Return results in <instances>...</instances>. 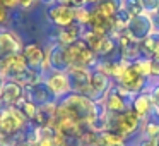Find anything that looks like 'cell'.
<instances>
[{
	"instance_id": "obj_25",
	"label": "cell",
	"mask_w": 159,
	"mask_h": 146,
	"mask_svg": "<svg viewBox=\"0 0 159 146\" xmlns=\"http://www.w3.org/2000/svg\"><path fill=\"white\" fill-rule=\"evenodd\" d=\"M142 7H144V12L151 16L152 12L157 11L159 7V0H142Z\"/></svg>"
},
{
	"instance_id": "obj_18",
	"label": "cell",
	"mask_w": 159,
	"mask_h": 146,
	"mask_svg": "<svg viewBox=\"0 0 159 146\" xmlns=\"http://www.w3.org/2000/svg\"><path fill=\"white\" fill-rule=\"evenodd\" d=\"M82 26L74 22V24L67 26V28H57V43L63 46H69L72 43L79 41L80 36H82Z\"/></svg>"
},
{
	"instance_id": "obj_17",
	"label": "cell",
	"mask_w": 159,
	"mask_h": 146,
	"mask_svg": "<svg viewBox=\"0 0 159 146\" xmlns=\"http://www.w3.org/2000/svg\"><path fill=\"white\" fill-rule=\"evenodd\" d=\"M132 110L139 115V117L144 120L147 119L149 115L154 112V105H152V100H151V93H149V88L142 93L135 95L134 96V101H132Z\"/></svg>"
},
{
	"instance_id": "obj_6",
	"label": "cell",
	"mask_w": 159,
	"mask_h": 146,
	"mask_svg": "<svg viewBox=\"0 0 159 146\" xmlns=\"http://www.w3.org/2000/svg\"><path fill=\"white\" fill-rule=\"evenodd\" d=\"M116 84H120L123 90H127L130 95L135 96V95L147 90V77L144 74H140V71L135 67L134 62H130V64H127L121 76L116 79Z\"/></svg>"
},
{
	"instance_id": "obj_21",
	"label": "cell",
	"mask_w": 159,
	"mask_h": 146,
	"mask_svg": "<svg viewBox=\"0 0 159 146\" xmlns=\"http://www.w3.org/2000/svg\"><path fill=\"white\" fill-rule=\"evenodd\" d=\"M120 7H121V0H99L94 5V9L106 19H113L116 16V12L120 11Z\"/></svg>"
},
{
	"instance_id": "obj_14",
	"label": "cell",
	"mask_w": 159,
	"mask_h": 146,
	"mask_svg": "<svg viewBox=\"0 0 159 146\" xmlns=\"http://www.w3.org/2000/svg\"><path fill=\"white\" fill-rule=\"evenodd\" d=\"M24 96L28 98L29 101H33L38 107H43V105H48L52 101H57L53 93L50 91V88L46 86L45 81L38 84H33V86H26L24 88Z\"/></svg>"
},
{
	"instance_id": "obj_35",
	"label": "cell",
	"mask_w": 159,
	"mask_h": 146,
	"mask_svg": "<svg viewBox=\"0 0 159 146\" xmlns=\"http://www.w3.org/2000/svg\"><path fill=\"white\" fill-rule=\"evenodd\" d=\"M0 146H4V143H2V139H0Z\"/></svg>"
},
{
	"instance_id": "obj_5",
	"label": "cell",
	"mask_w": 159,
	"mask_h": 146,
	"mask_svg": "<svg viewBox=\"0 0 159 146\" xmlns=\"http://www.w3.org/2000/svg\"><path fill=\"white\" fill-rule=\"evenodd\" d=\"M132 101H134V95L123 90L120 84H113L101 103L110 114H121V112L132 108Z\"/></svg>"
},
{
	"instance_id": "obj_19",
	"label": "cell",
	"mask_w": 159,
	"mask_h": 146,
	"mask_svg": "<svg viewBox=\"0 0 159 146\" xmlns=\"http://www.w3.org/2000/svg\"><path fill=\"white\" fill-rule=\"evenodd\" d=\"M9 81H14V83L21 84L22 88L33 86V84H38V83H41V81H45V72L39 71V69H31V67H28L26 71L12 76Z\"/></svg>"
},
{
	"instance_id": "obj_2",
	"label": "cell",
	"mask_w": 159,
	"mask_h": 146,
	"mask_svg": "<svg viewBox=\"0 0 159 146\" xmlns=\"http://www.w3.org/2000/svg\"><path fill=\"white\" fill-rule=\"evenodd\" d=\"M142 122L144 120L132 108H128V110L121 112V114H110V117H108V129L121 134L123 138H128V136L135 134L142 127Z\"/></svg>"
},
{
	"instance_id": "obj_7",
	"label": "cell",
	"mask_w": 159,
	"mask_h": 146,
	"mask_svg": "<svg viewBox=\"0 0 159 146\" xmlns=\"http://www.w3.org/2000/svg\"><path fill=\"white\" fill-rule=\"evenodd\" d=\"M46 62H45V72L55 71V72H67L70 69V62L67 59V50L60 43H52L46 46Z\"/></svg>"
},
{
	"instance_id": "obj_27",
	"label": "cell",
	"mask_w": 159,
	"mask_h": 146,
	"mask_svg": "<svg viewBox=\"0 0 159 146\" xmlns=\"http://www.w3.org/2000/svg\"><path fill=\"white\" fill-rule=\"evenodd\" d=\"M55 4H60V5H67V7L77 9V7H82V5H86V2H84V0H55Z\"/></svg>"
},
{
	"instance_id": "obj_3",
	"label": "cell",
	"mask_w": 159,
	"mask_h": 146,
	"mask_svg": "<svg viewBox=\"0 0 159 146\" xmlns=\"http://www.w3.org/2000/svg\"><path fill=\"white\" fill-rule=\"evenodd\" d=\"M29 127V120L22 115V112L16 107H0V132L9 138L26 131Z\"/></svg>"
},
{
	"instance_id": "obj_29",
	"label": "cell",
	"mask_w": 159,
	"mask_h": 146,
	"mask_svg": "<svg viewBox=\"0 0 159 146\" xmlns=\"http://www.w3.org/2000/svg\"><path fill=\"white\" fill-rule=\"evenodd\" d=\"M149 17H151V22H152V29H154V33H157V35H159V7H157V11L152 12Z\"/></svg>"
},
{
	"instance_id": "obj_10",
	"label": "cell",
	"mask_w": 159,
	"mask_h": 146,
	"mask_svg": "<svg viewBox=\"0 0 159 146\" xmlns=\"http://www.w3.org/2000/svg\"><path fill=\"white\" fill-rule=\"evenodd\" d=\"M45 83L50 88V91L53 93L57 101H60L62 98H65L67 95L72 93L70 88V81L67 72H55V71H48L45 72Z\"/></svg>"
},
{
	"instance_id": "obj_34",
	"label": "cell",
	"mask_w": 159,
	"mask_h": 146,
	"mask_svg": "<svg viewBox=\"0 0 159 146\" xmlns=\"http://www.w3.org/2000/svg\"><path fill=\"white\" fill-rule=\"evenodd\" d=\"M4 83H5V79L2 76H0V91H2V86H4Z\"/></svg>"
},
{
	"instance_id": "obj_9",
	"label": "cell",
	"mask_w": 159,
	"mask_h": 146,
	"mask_svg": "<svg viewBox=\"0 0 159 146\" xmlns=\"http://www.w3.org/2000/svg\"><path fill=\"white\" fill-rule=\"evenodd\" d=\"M46 19L53 28H67L75 22V9L53 4L46 7Z\"/></svg>"
},
{
	"instance_id": "obj_12",
	"label": "cell",
	"mask_w": 159,
	"mask_h": 146,
	"mask_svg": "<svg viewBox=\"0 0 159 146\" xmlns=\"http://www.w3.org/2000/svg\"><path fill=\"white\" fill-rule=\"evenodd\" d=\"M91 72L93 71L87 69V67H70L67 71L72 93H79L86 96L87 90H89V83H91Z\"/></svg>"
},
{
	"instance_id": "obj_23",
	"label": "cell",
	"mask_w": 159,
	"mask_h": 146,
	"mask_svg": "<svg viewBox=\"0 0 159 146\" xmlns=\"http://www.w3.org/2000/svg\"><path fill=\"white\" fill-rule=\"evenodd\" d=\"M121 7L134 17V16L145 14L144 7H142V0H121Z\"/></svg>"
},
{
	"instance_id": "obj_22",
	"label": "cell",
	"mask_w": 159,
	"mask_h": 146,
	"mask_svg": "<svg viewBox=\"0 0 159 146\" xmlns=\"http://www.w3.org/2000/svg\"><path fill=\"white\" fill-rule=\"evenodd\" d=\"M16 108H19V110L22 112V115H24V117L28 119L29 122H31L33 119H34V115L38 114V110H39V107H38V105H34L33 101H29L26 96H22L21 100L17 101Z\"/></svg>"
},
{
	"instance_id": "obj_31",
	"label": "cell",
	"mask_w": 159,
	"mask_h": 146,
	"mask_svg": "<svg viewBox=\"0 0 159 146\" xmlns=\"http://www.w3.org/2000/svg\"><path fill=\"white\" fill-rule=\"evenodd\" d=\"M36 2H38V0H17V5L22 11H28V9H31Z\"/></svg>"
},
{
	"instance_id": "obj_32",
	"label": "cell",
	"mask_w": 159,
	"mask_h": 146,
	"mask_svg": "<svg viewBox=\"0 0 159 146\" xmlns=\"http://www.w3.org/2000/svg\"><path fill=\"white\" fill-rule=\"evenodd\" d=\"M39 4H43L45 7H50V5H53L55 4V0H38Z\"/></svg>"
},
{
	"instance_id": "obj_28",
	"label": "cell",
	"mask_w": 159,
	"mask_h": 146,
	"mask_svg": "<svg viewBox=\"0 0 159 146\" xmlns=\"http://www.w3.org/2000/svg\"><path fill=\"white\" fill-rule=\"evenodd\" d=\"M9 21H11V11H7L4 5H0V28L7 26Z\"/></svg>"
},
{
	"instance_id": "obj_24",
	"label": "cell",
	"mask_w": 159,
	"mask_h": 146,
	"mask_svg": "<svg viewBox=\"0 0 159 146\" xmlns=\"http://www.w3.org/2000/svg\"><path fill=\"white\" fill-rule=\"evenodd\" d=\"M89 17H91V7L89 5H82V7L75 9V22L80 24L82 28H86L89 24Z\"/></svg>"
},
{
	"instance_id": "obj_15",
	"label": "cell",
	"mask_w": 159,
	"mask_h": 146,
	"mask_svg": "<svg viewBox=\"0 0 159 146\" xmlns=\"http://www.w3.org/2000/svg\"><path fill=\"white\" fill-rule=\"evenodd\" d=\"M28 69V62H26L24 55L17 53V55H11L7 59L0 60V76L4 79H11L12 76L22 72Z\"/></svg>"
},
{
	"instance_id": "obj_30",
	"label": "cell",
	"mask_w": 159,
	"mask_h": 146,
	"mask_svg": "<svg viewBox=\"0 0 159 146\" xmlns=\"http://www.w3.org/2000/svg\"><path fill=\"white\" fill-rule=\"evenodd\" d=\"M0 5H4L7 11H17L19 5H17V0H0Z\"/></svg>"
},
{
	"instance_id": "obj_4",
	"label": "cell",
	"mask_w": 159,
	"mask_h": 146,
	"mask_svg": "<svg viewBox=\"0 0 159 146\" xmlns=\"http://www.w3.org/2000/svg\"><path fill=\"white\" fill-rule=\"evenodd\" d=\"M67 50V59L70 62V67H87L93 71L98 64V55L86 45L84 40L72 43V45L65 46Z\"/></svg>"
},
{
	"instance_id": "obj_1",
	"label": "cell",
	"mask_w": 159,
	"mask_h": 146,
	"mask_svg": "<svg viewBox=\"0 0 159 146\" xmlns=\"http://www.w3.org/2000/svg\"><path fill=\"white\" fill-rule=\"evenodd\" d=\"M57 114L69 115L82 125H93L99 115V103L79 93H70L58 101Z\"/></svg>"
},
{
	"instance_id": "obj_20",
	"label": "cell",
	"mask_w": 159,
	"mask_h": 146,
	"mask_svg": "<svg viewBox=\"0 0 159 146\" xmlns=\"http://www.w3.org/2000/svg\"><path fill=\"white\" fill-rule=\"evenodd\" d=\"M142 138L159 141V112H152L147 119L142 122Z\"/></svg>"
},
{
	"instance_id": "obj_26",
	"label": "cell",
	"mask_w": 159,
	"mask_h": 146,
	"mask_svg": "<svg viewBox=\"0 0 159 146\" xmlns=\"http://www.w3.org/2000/svg\"><path fill=\"white\" fill-rule=\"evenodd\" d=\"M149 93H151V100H152V105H154V110L159 112V84L149 88Z\"/></svg>"
},
{
	"instance_id": "obj_36",
	"label": "cell",
	"mask_w": 159,
	"mask_h": 146,
	"mask_svg": "<svg viewBox=\"0 0 159 146\" xmlns=\"http://www.w3.org/2000/svg\"><path fill=\"white\" fill-rule=\"evenodd\" d=\"M157 146H159V141H157Z\"/></svg>"
},
{
	"instance_id": "obj_33",
	"label": "cell",
	"mask_w": 159,
	"mask_h": 146,
	"mask_svg": "<svg viewBox=\"0 0 159 146\" xmlns=\"http://www.w3.org/2000/svg\"><path fill=\"white\" fill-rule=\"evenodd\" d=\"M84 2H86V5H89V7H94L99 0H84Z\"/></svg>"
},
{
	"instance_id": "obj_13",
	"label": "cell",
	"mask_w": 159,
	"mask_h": 146,
	"mask_svg": "<svg viewBox=\"0 0 159 146\" xmlns=\"http://www.w3.org/2000/svg\"><path fill=\"white\" fill-rule=\"evenodd\" d=\"M22 55H24L28 67L31 69H39L45 72V62H46V50L39 45L38 41H28L24 43L22 48Z\"/></svg>"
},
{
	"instance_id": "obj_16",
	"label": "cell",
	"mask_w": 159,
	"mask_h": 146,
	"mask_svg": "<svg viewBox=\"0 0 159 146\" xmlns=\"http://www.w3.org/2000/svg\"><path fill=\"white\" fill-rule=\"evenodd\" d=\"M22 96H24V88L14 81L5 79L0 91V107H16Z\"/></svg>"
},
{
	"instance_id": "obj_8",
	"label": "cell",
	"mask_w": 159,
	"mask_h": 146,
	"mask_svg": "<svg viewBox=\"0 0 159 146\" xmlns=\"http://www.w3.org/2000/svg\"><path fill=\"white\" fill-rule=\"evenodd\" d=\"M113 86V79L110 76H106L104 72L98 69H93L91 72V83H89V90H87L86 96L91 98L93 101L99 103V101L104 100V96L108 95V91Z\"/></svg>"
},
{
	"instance_id": "obj_11",
	"label": "cell",
	"mask_w": 159,
	"mask_h": 146,
	"mask_svg": "<svg viewBox=\"0 0 159 146\" xmlns=\"http://www.w3.org/2000/svg\"><path fill=\"white\" fill-rule=\"evenodd\" d=\"M127 35L130 36L134 41H144L147 36H151L154 33L152 29V22H151V17L149 14H140V16H134L130 19V22L127 24Z\"/></svg>"
}]
</instances>
